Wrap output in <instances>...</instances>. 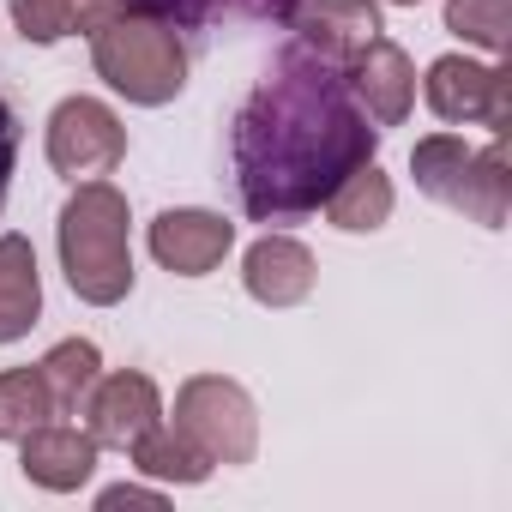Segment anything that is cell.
I'll return each mask as SVG.
<instances>
[{"instance_id": "obj_1", "label": "cell", "mask_w": 512, "mask_h": 512, "mask_svg": "<svg viewBox=\"0 0 512 512\" xmlns=\"http://www.w3.org/2000/svg\"><path fill=\"white\" fill-rule=\"evenodd\" d=\"M380 151V127L356 109L344 67H326L302 43L272 61L235 109L229 157L235 193L253 223H302L326 205V193Z\"/></svg>"}, {"instance_id": "obj_2", "label": "cell", "mask_w": 512, "mask_h": 512, "mask_svg": "<svg viewBox=\"0 0 512 512\" xmlns=\"http://www.w3.org/2000/svg\"><path fill=\"white\" fill-rule=\"evenodd\" d=\"M127 193L109 181H73V199L61 205L55 241H61V272L79 302L115 308L133 296V241H127Z\"/></svg>"}, {"instance_id": "obj_3", "label": "cell", "mask_w": 512, "mask_h": 512, "mask_svg": "<svg viewBox=\"0 0 512 512\" xmlns=\"http://www.w3.org/2000/svg\"><path fill=\"white\" fill-rule=\"evenodd\" d=\"M91 61L103 73V85L139 109H163L181 97L187 85V43L181 25L151 19V13H121L109 25L91 31Z\"/></svg>"}, {"instance_id": "obj_4", "label": "cell", "mask_w": 512, "mask_h": 512, "mask_svg": "<svg viewBox=\"0 0 512 512\" xmlns=\"http://www.w3.org/2000/svg\"><path fill=\"white\" fill-rule=\"evenodd\" d=\"M410 175L434 205H446V211H458L482 229H506V211H512L506 133H494L482 151H470L458 133H428L410 151Z\"/></svg>"}, {"instance_id": "obj_5", "label": "cell", "mask_w": 512, "mask_h": 512, "mask_svg": "<svg viewBox=\"0 0 512 512\" xmlns=\"http://www.w3.org/2000/svg\"><path fill=\"white\" fill-rule=\"evenodd\" d=\"M211 464H253L260 452V410H253L247 386L229 374H193L175 392V422Z\"/></svg>"}, {"instance_id": "obj_6", "label": "cell", "mask_w": 512, "mask_h": 512, "mask_svg": "<svg viewBox=\"0 0 512 512\" xmlns=\"http://www.w3.org/2000/svg\"><path fill=\"white\" fill-rule=\"evenodd\" d=\"M422 97L446 127H488V133L512 127V67L500 61L440 55L422 79Z\"/></svg>"}, {"instance_id": "obj_7", "label": "cell", "mask_w": 512, "mask_h": 512, "mask_svg": "<svg viewBox=\"0 0 512 512\" xmlns=\"http://www.w3.org/2000/svg\"><path fill=\"white\" fill-rule=\"evenodd\" d=\"M127 157V127L103 97H61L49 115V169L67 181H103Z\"/></svg>"}, {"instance_id": "obj_8", "label": "cell", "mask_w": 512, "mask_h": 512, "mask_svg": "<svg viewBox=\"0 0 512 512\" xmlns=\"http://www.w3.org/2000/svg\"><path fill=\"white\" fill-rule=\"evenodd\" d=\"M272 19L284 31H296V43L308 55H320L326 67H350L380 37V7L374 0H278Z\"/></svg>"}, {"instance_id": "obj_9", "label": "cell", "mask_w": 512, "mask_h": 512, "mask_svg": "<svg viewBox=\"0 0 512 512\" xmlns=\"http://www.w3.org/2000/svg\"><path fill=\"white\" fill-rule=\"evenodd\" d=\"M151 260L175 278H205L223 266V253L235 247V223L217 217V211H199V205H175V211H157L151 217Z\"/></svg>"}, {"instance_id": "obj_10", "label": "cell", "mask_w": 512, "mask_h": 512, "mask_svg": "<svg viewBox=\"0 0 512 512\" xmlns=\"http://www.w3.org/2000/svg\"><path fill=\"white\" fill-rule=\"evenodd\" d=\"M85 428H91V440L97 446H115V452H127L139 434H151L157 422H163V392H157V380L151 374H133V368H121V374H103L97 386H91V398H85Z\"/></svg>"}, {"instance_id": "obj_11", "label": "cell", "mask_w": 512, "mask_h": 512, "mask_svg": "<svg viewBox=\"0 0 512 512\" xmlns=\"http://www.w3.org/2000/svg\"><path fill=\"white\" fill-rule=\"evenodd\" d=\"M344 85H350L356 109H362L380 133L398 127V121L416 109V67H410V55H404L392 37H374V43L344 67Z\"/></svg>"}, {"instance_id": "obj_12", "label": "cell", "mask_w": 512, "mask_h": 512, "mask_svg": "<svg viewBox=\"0 0 512 512\" xmlns=\"http://www.w3.org/2000/svg\"><path fill=\"white\" fill-rule=\"evenodd\" d=\"M241 284H247V296L260 308H296V302L314 296L320 266H314V253L296 235H260L241 253Z\"/></svg>"}, {"instance_id": "obj_13", "label": "cell", "mask_w": 512, "mask_h": 512, "mask_svg": "<svg viewBox=\"0 0 512 512\" xmlns=\"http://www.w3.org/2000/svg\"><path fill=\"white\" fill-rule=\"evenodd\" d=\"M97 440L91 428H67V422H43L19 440V470L25 482L49 488V494H79L91 476H97Z\"/></svg>"}, {"instance_id": "obj_14", "label": "cell", "mask_w": 512, "mask_h": 512, "mask_svg": "<svg viewBox=\"0 0 512 512\" xmlns=\"http://www.w3.org/2000/svg\"><path fill=\"white\" fill-rule=\"evenodd\" d=\"M43 320V272L31 235H0V344H19Z\"/></svg>"}, {"instance_id": "obj_15", "label": "cell", "mask_w": 512, "mask_h": 512, "mask_svg": "<svg viewBox=\"0 0 512 512\" xmlns=\"http://www.w3.org/2000/svg\"><path fill=\"white\" fill-rule=\"evenodd\" d=\"M326 223L332 229H344V235H374L386 217H392V181H386V169L368 157L362 169H350L332 193H326Z\"/></svg>"}, {"instance_id": "obj_16", "label": "cell", "mask_w": 512, "mask_h": 512, "mask_svg": "<svg viewBox=\"0 0 512 512\" xmlns=\"http://www.w3.org/2000/svg\"><path fill=\"white\" fill-rule=\"evenodd\" d=\"M127 458H133V470L139 476H151V482H181V488H193V482H205L217 464L181 434V428H169V422H157L151 434H139L133 446H127Z\"/></svg>"}, {"instance_id": "obj_17", "label": "cell", "mask_w": 512, "mask_h": 512, "mask_svg": "<svg viewBox=\"0 0 512 512\" xmlns=\"http://www.w3.org/2000/svg\"><path fill=\"white\" fill-rule=\"evenodd\" d=\"M43 380H49V398H55V410H85V398H91V386L103 380V350L91 344V338H61L43 362Z\"/></svg>"}, {"instance_id": "obj_18", "label": "cell", "mask_w": 512, "mask_h": 512, "mask_svg": "<svg viewBox=\"0 0 512 512\" xmlns=\"http://www.w3.org/2000/svg\"><path fill=\"white\" fill-rule=\"evenodd\" d=\"M49 416H55V398H49L43 368H7L0 374V440H25Z\"/></svg>"}, {"instance_id": "obj_19", "label": "cell", "mask_w": 512, "mask_h": 512, "mask_svg": "<svg viewBox=\"0 0 512 512\" xmlns=\"http://www.w3.org/2000/svg\"><path fill=\"white\" fill-rule=\"evenodd\" d=\"M446 31L482 55H506L512 43V0H446Z\"/></svg>"}, {"instance_id": "obj_20", "label": "cell", "mask_w": 512, "mask_h": 512, "mask_svg": "<svg viewBox=\"0 0 512 512\" xmlns=\"http://www.w3.org/2000/svg\"><path fill=\"white\" fill-rule=\"evenodd\" d=\"M7 13L25 43H61L73 37V0H7Z\"/></svg>"}, {"instance_id": "obj_21", "label": "cell", "mask_w": 512, "mask_h": 512, "mask_svg": "<svg viewBox=\"0 0 512 512\" xmlns=\"http://www.w3.org/2000/svg\"><path fill=\"white\" fill-rule=\"evenodd\" d=\"M13 169H19V115L0 97V211H7V193H13Z\"/></svg>"}, {"instance_id": "obj_22", "label": "cell", "mask_w": 512, "mask_h": 512, "mask_svg": "<svg viewBox=\"0 0 512 512\" xmlns=\"http://www.w3.org/2000/svg\"><path fill=\"white\" fill-rule=\"evenodd\" d=\"M97 506H103V512H121V506H151V512H157L163 494H157V488H139V482H115V488L97 494Z\"/></svg>"}, {"instance_id": "obj_23", "label": "cell", "mask_w": 512, "mask_h": 512, "mask_svg": "<svg viewBox=\"0 0 512 512\" xmlns=\"http://www.w3.org/2000/svg\"><path fill=\"white\" fill-rule=\"evenodd\" d=\"M392 7H416V0H392Z\"/></svg>"}]
</instances>
